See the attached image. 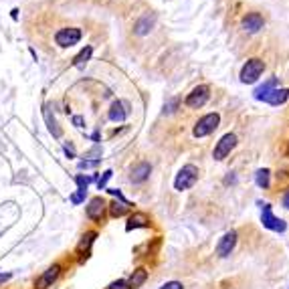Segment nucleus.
Instances as JSON below:
<instances>
[{
    "label": "nucleus",
    "instance_id": "1",
    "mask_svg": "<svg viewBox=\"0 0 289 289\" xmlns=\"http://www.w3.org/2000/svg\"><path fill=\"white\" fill-rule=\"evenodd\" d=\"M196 180H198V168L192 166V164H186V166H182L180 172L176 174V178H174V188H176L178 192L188 190V188H192V186L196 184Z\"/></svg>",
    "mask_w": 289,
    "mask_h": 289
},
{
    "label": "nucleus",
    "instance_id": "2",
    "mask_svg": "<svg viewBox=\"0 0 289 289\" xmlns=\"http://www.w3.org/2000/svg\"><path fill=\"white\" fill-rule=\"evenodd\" d=\"M219 124H221V116L219 114H206L204 118H200L196 122L192 134H194V138H204V136L212 134L219 128Z\"/></svg>",
    "mask_w": 289,
    "mask_h": 289
},
{
    "label": "nucleus",
    "instance_id": "3",
    "mask_svg": "<svg viewBox=\"0 0 289 289\" xmlns=\"http://www.w3.org/2000/svg\"><path fill=\"white\" fill-rule=\"evenodd\" d=\"M81 37H83L81 28H77V26H67V28L57 30L55 43H57L59 47H63V49H69V47H75V45L81 41Z\"/></svg>",
    "mask_w": 289,
    "mask_h": 289
},
{
    "label": "nucleus",
    "instance_id": "4",
    "mask_svg": "<svg viewBox=\"0 0 289 289\" xmlns=\"http://www.w3.org/2000/svg\"><path fill=\"white\" fill-rule=\"evenodd\" d=\"M265 71V63L261 61V59H249L245 65H243V69H241V81L243 83H255L259 77H261V73Z\"/></svg>",
    "mask_w": 289,
    "mask_h": 289
},
{
    "label": "nucleus",
    "instance_id": "5",
    "mask_svg": "<svg viewBox=\"0 0 289 289\" xmlns=\"http://www.w3.org/2000/svg\"><path fill=\"white\" fill-rule=\"evenodd\" d=\"M235 146H237V136L235 134H225L216 146H214V152H212V158L216 160V162H223L233 150H235Z\"/></svg>",
    "mask_w": 289,
    "mask_h": 289
},
{
    "label": "nucleus",
    "instance_id": "6",
    "mask_svg": "<svg viewBox=\"0 0 289 289\" xmlns=\"http://www.w3.org/2000/svg\"><path fill=\"white\" fill-rule=\"evenodd\" d=\"M208 97H210V87L208 85H198V87L192 89V93H188V97H186L184 103L190 110H200L208 101Z\"/></svg>",
    "mask_w": 289,
    "mask_h": 289
},
{
    "label": "nucleus",
    "instance_id": "7",
    "mask_svg": "<svg viewBox=\"0 0 289 289\" xmlns=\"http://www.w3.org/2000/svg\"><path fill=\"white\" fill-rule=\"evenodd\" d=\"M261 223H263V227H265V229H269V231H275V233H283V231L287 229L285 221H281V219H277V216L273 214V210H271V204H263Z\"/></svg>",
    "mask_w": 289,
    "mask_h": 289
},
{
    "label": "nucleus",
    "instance_id": "8",
    "mask_svg": "<svg viewBox=\"0 0 289 289\" xmlns=\"http://www.w3.org/2000/svg\"><path fill=\"white\" fill-rule=\"evenodd\" d=\"M237 239H239L237 231H229V233L219 241V245H216V255H219V257H229V255L233 253L235 245H237Z\"/></svg>",
    "mask_w": 289,
    "mask_h": 289
},
{
    "label": "nucleus",
    "instance_id": "9",
    "mask_svg": "<svg viewBox=\"0 0 289 289\" xmlns=\"http://www.w3.org/2000/svg\"><path fill=\"white\" fill-rule=\"evenodd\" d=\"M59 275H61V265H53V267H49L39 279H37V289H47L51 287L57 279H59Z\"/></svg>",
    "mask_w": 289,
    "mask_h": 289
},
{
    "label": "nucleus",
    "instance_id": "10",
    "mask_svg": "<svg viewBox=\"0 0 289 289\" xmlns=\"http://www.w3.org/2000/svg\"><path fill=\"white\" fill-rule=\"evenodd\" d=\"M105 208H107L105 200H103L101 196H95V198H91L89 204H87V216H89L91 221H101Z\"/></svg>",
    "mask_w": 289,
    "mask_h": 289
},
{
    "label": "nucleus",
    "instance_id": "11",
    "mask_svg": "<svg viewBox=\"0 0 289 289\" xmlns=\"http://www.w3.org/2000/svg\"><path fill=\"white\" fill-rule=\"evenodd\" d=\"M130 116V105L128 101H114L110 107V120L112 122H126V118Z\"/></svg>",
    "mask_w": 289,
    "mask_h": 289
},
{
    "label": "nucleus",
    "instance_id": "12",
    "mask_svg": "<svg viewBox=\"0 0 289 289\" xmlns=\"http://www.w3.org/2000/svg\"><path fill=\"white\" fill-rule=\"evenodd\" d=\"M150 172H152V166H150L148 162H140V164H136V166L132 168L130 180H132L134 184H142V182H146V180L150 178Z\"/></svg>",
    "mask_w": 289,
    "mask_h": 289
},
{
    "label": "nucleus",
    "instance_id": "13",
    "mask_svg": "<svg viewBox=\"0 0 289 289\" xmlns=\"http://www.w3.org/2000/svg\"><path fill=\"white\" fill-rule=\"evenodd\" d=\"M263 24H265V20H263V16L259 12H251V14H247L243 18V28L247 32H259L263 28Z\"/></svg>",
    "mask_w": 289,
    "mask_h": 289
},
{
    "label": "nucleus",
    "instance_id": "14",
    "mask_svg": "<svg viewBox=\"0 0 289 289\" xmlns=\"http://www.w3.org/2000/svg\"><path fill=\"white\" fill-rule=\"evenodd\" d=\"M154 24H156V14H144V16L138 18V22L134 24V32L140 34V37H144V34H148V32L154 28Z\"/></svg>",
    "mask_w": 289,
    "mask_h": 289
},
{
    "label": "nucleus",
    "instance_id": "15",
    "mask_svg": "<svg viewBox=\"0 0 289 289\" xmlns=\"http://www.w3.org/2000/svg\"><path fill=\"white\" fill-rule=\"evenodd\" d=\"M287 97H289V89H283V87L277 89V87H275V89L269 91V95H267L263 101H267L269 105H281V103H285Z\"/></svg>",
    "mask_w": 289,
    "mask_h": 289
},
{
    "label": "nucleus",
    "instance_id": "16",
    "mask_svg": "<svg viewBox=\"0 0 289 289\" xmlns=\"http://www.w3.org/2000/svg\"><path fill=\"white\" fill-rule=\"evenodd\" d=\"M95 239H97V233L95 231H89V233H85L83 237H81V243L77 245V253L83 257V253H85V257L89 255V249H91V245L95 243Z\"/></svg>",
    "mask_w": 289,
    "mask_h": 289
},
{
    "label": "nucleus",
    "instance_id": "17",
    "mask_svg": "<svg viewBox=\"0 0 289 289\" xmlns=\"http://www.w3.org/2000/svg\"><path fill=\"white\" fill-rule=\"evenodd\" d=\"M150 225V219L146 216L144 212H134L130 219H128V225H126V231H134V229H142Z\"/></svg>",
    "mask_w": 289,
    "mask_h": 289
},
{
    "label": "nucleus",
    "instance_id": "18",
    "mask_svg": "<svg viewBox=\"0 0 289 289\" xmlns=\"http://www.w3.org/2000/svg\"><path fill=\"white\" fill-rule=\"evenodd\" d=\"M146 279H148V271H146L144 267H138V269L132 273V277H130V281H128V285H130V289L142 287V285L146 283Z\"/></svg>",
    "mask_w": 289,
    "mask_h": 289
},
{
    "label": "nucleus",
    "instance_id": "19",
    "mask_svg": "<svg viewBox=\"0 0 289 289\" xmlns=\"http://www.w3.org/2000/svg\"><path fill=\"white\" fill-rule=\"evenodd\" d=\"M91 55H93V47H89V45H87V47H85V49H81V53L73 59V65H75V67H79V69H83V67L89 63Z\"/></svg>",
    "mask_w": 289,
    "mask_h": 289
},
{
    "label": "nucleus",
    "instance_id": "20",
    "mask_svg": "<svg viewBox=\"0 0 289 289\" xmlns=\"http://www.w3.org/2000/svg\"><path fill=\"white\" fill-rule=\"evenodd\" d=\"M275 87H277V79H269V81H265L261 87H257V89H255V99L263 101V99L269 95V91H271V89H275Z\"/></svg>",
    "mask_w": 289,
    "mask_h": 289
},
{
    "label": "nucleus",
    "instance_id": "21",
    "mask_svg": "<svg viewBox=\"0 0 289 289\" xmlns=\"http://www.w3.org/2000/svg\"><path fill=\"white\" fill-rule=\"evenodd\" d=\"M45 122H47V126H49V132H51L55 138H61V130H59V126H57V120L51 118L49 107H45Z\"/></svg>",
    "mask_w": 289,
    "mask_h": 289
},
{
    "label": "nucleus",
    "instance_id": "22",
    "mask_svg": "<svg viewBox=\"0 0 289 289\" xmlns=\"http://www.w3.org/2000/svg\"><path fill=\"white\" fill-rule=\"evenodd\" d=\"M107 206H110V214L116 216V219H120V216H124V214L128 212V206H130V204H124V202H118V200H116V202H112V204H107Z\"/></svg>",
    "mask_w": 289,
    "mask_h": 289
},
{
    "label": "nucleus",
    "instance_id": "23",
    "mask_svg": "<svg viewBox=\"0 0 289 289\" xmlns=\"http://www.w3.org/2000/svg\"><path fill=\"white\" fill-rule=\"evenodd\" d=\"M269 170L267 168H261V170H257V176H255V182H257V186L259 188H269Z\"/></svg>",
    "mask_w": 289,
    "mask_h": 289
},
{
    "label": "nucleus",
    "instance_id": "24",
    "mask_svg": "<svg viewBox=\"0 0 289 289\" xmlns=\"http://www.w3.org/2000/svg\"><path fill=\"white\" fill-rule=\"evenodd\" d=\"M85 198H87V190H83V188H77V192H73L69 200H71L73 204H81V202H85Z\"/></svg>",
    "mask_w": 289,
    "mask_h": 289
},
{
    "label": "nucleus",
    "instance_id": "25",
    "mask_svg": "<svg viewBox=\"0 0 289 289\" xmlns=\"http://www.w3.org/2000/svg\"><path fill=\"white\" fill-rule=\"evenodd\" d=\"M93 180H95L93 176H83V174L75 176V182H77V186H79V188H83V190H87V186H89Z\"/></svg>",
    "mask_w": 289,
    "mask_h": 289
},
{
    "label": "nucleus",
    "instance_id": "26",
    "mask_svg": "<svg viewBox=\"0 0 289 289\" xmlns=\"http://www.w3.org/2000/svg\"><path fill=\"white\" fill-rule=\"evenodd\" d=\"M79 170H87V168H97L99 166V160H81L79 164Z\"/></svg>",
    "mask_w": 289,
    "mask_h": 289
},
{
    "label": "nucleus",
    "instance_id": "27",
    "mask_svg": "<svg viewBox=\"0 0 289 289\" xmlns=\"http://www.w3.org/2000/svg\"><path fill=\"white\" fill-rule=\"evenodd\" d=\"M112 176H114V172H112V170H105V172H103V176L97 180V188H99V190H103V188H105V184H107V180H110Z\"/></svg>",
    "mask_w": 289,
    "mask_h": 289
},
{
    "label": "nucleus",
    "instance_id": "28",
    "mask_svg": "<svg viewBox=\"0 0 289 289\" xmlns=\"http://www.w3.org/2000/svg\"><path fill=\"white\" fill-rule=\"evenodd\" d=\"M107 192H110V194H112V196H116V198H118V200H120V202H124V204H130V202H128V200H126V196H124V194H122V192H120V190H118V188H110V190H107Z\"/></svg>",
    "mask_w": 289,
    "mask_h": 289
},
{
    "label": "nucleus",
    "instance_id": "29",
    "mask_svg": "<svg viewBox=\"0 0 289 289\" xmlns=\"http://www.w3.org/2000/svg\"><path fill=\"white\" fill-rule=\"evenodd\" d=\"M107 289H130V285H128V281H124V279H118V281H114L112 285Z\"/></svg>",
    "mask_w": 289,
    "mask_h": 289
},
{
    "label": "nucleus",
    "instance_id": "30",
    "mask_svg": "<svg viewBox=\"0 0 289 289\" xmlns=\"http://www.w3.org/2000/svg\"><path fill=\"white\" fill-rule=\"evenodd\" d=\"M160 289H182V283H180V281H168V283H164Z\"/></svg>",
    "mask_w": 289,
    "mask_h": 289
},
{
    "label": "nucleus",
    "instance_id": "31",
    "mask_svg": "<svg viewBox=\"0 0 289 289\" xmlns=\"http://www.w3.org/2000/svg\"><path fill=\"white\" fill-rule=\"evenodd\" d=\"M176 105H178V99H172L170 103H166V105H164V112H166V114H172Z\"/></svg>",
    "mask_w": 289,
    "mask_h": 289
},
{
    "label": "nucleus",
    "instance_id": "32",
    "mask_svg": "<svg viewBox=\"0 0 289 289\" xmlns=\"http://www.w3.org/2000/svg\"><path fill=\"white\" fill-rule=\"evenodd\" d=\"M91 156H99V158H101V148L95 146L93 150H89V152H87V158H91Z\"/></svg>",
    "mask_w": 289,
    "mask_h": 289
},
{
    "label": "nucleus",
    "instance_id": "33",
    "mask_svg": "<svg viewBox=\"0 0 289 289\" xmlns=\"http://www.w3.org/2000/svg\"><path fill=\"white\" fill-rule=\"evenodd\" d=\"M73 124H75V128H83V118H81V116H75V118H73Z\"/></svg>",
    "mask_w": 289,
    "mask_h": 289
},
{
    "label": "nucleus",
    "instance_id": "34",
    "mask_svg": "<svg viewBox=\"0 0 289 289\" xmlns=\"http://www.w3.org/2000/svg\"><path fill=\"white\" fill-rule=\"evenodd\" d=\"M65 154H67L69 158H75V152H73V146H71V144L65 146Z\"/></svg>",
    "mask_w": 289,
    "mask_h": 289
},
{
    "label": "nucleus",
    "instance_id": "35",
    "mask_svg": "<svg viewBox=\"0 0 289 289\" xmlns=\"http://www.w3.org/2000/svg\"><path fill=\"white\" fill-rule=\"evenodd\" d=\"M283 206H285V208H289V190L285 192V196H283Z\"/></svg>",
    "mask_w": 289,
    "mask_h": 289
},
{
    "label": "nucleus",
    "instance_id": "36",
    "mask_svg": "<svg viewBox=\"0 0 289 289\" xmlns=\"http://www.w3.org/2000/svg\"><path fill=\"white\" fill-rule=\"evenodd\" d=\"M229 174H231V176H227V178H225V182H227V184H229V182H235V176H233V172H229Z\"/></svg>",
    "mask_w": 289,
    "mask_h": 289
},
{
    "label": "nucleus",
    "instance_id": "37",
    "mask_svg": "<svg viewBox=\"0 0 289 289\" xmlns=\"http://www.w3.org/2000/svg\"><path fill=\"white\" fill-rule=\"evenodd\" d=\"M8 279H10V273H4V275H0V283H2V281H8Z\"/></svg>",
    "mask_w": 289,
    "mask_h": 289
}]
</instances>
